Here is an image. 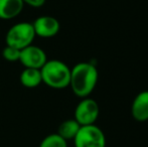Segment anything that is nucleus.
<instances>
[{"label": "nucleus", "instance_id": "f257e3e1", "mask_svg": "<svg viewBox=\"0 0 148 147\" xmlns=\"http://www.w3.org/2000/svg\"><path fill=\"white\" fill-rule=\"evenodd\" d=\"M99 73L96 66L89 62H82L71 69L70 86L77 97H89L97 86Z\"/></svg>", "mask_w": 148, "mask_h": 147}, {"label": "nucleus", "instance_id": "f03ea898", "mask_svg": "<svg viewBox=\"0 0 148 147\" xmlns=\"http://www.w3.org/2000/svg\"><path fill=\"white\" fill-rule=\"evenodd\" d=\"M40 73L42 83L49 88L62 90L70 86L71 69L60 59H47Z\"/></svg>", "mask_w": 148, "mask_h": 147}, {"label": "nucleus", "instance_id": "7ed1b4c3", "mask_svg": "<svg viewBox=\"0 0 148 147\" xmlns=\"http://www.w3.org/2000/svg\"><path fill=\"white\" fill-rule=\"evenodd\" d=\"M36 37L32 22H18L15 23L7 30L5 36L6 45L15 47L21 51L22 49L32 44Z\"/></svg>", "mask_w": 148, "mask_h": 147}, {"label": "nucleus", "instance_id": "20e7f679", "mask_svg": "<svg viewBox=\"0 0 148 147\" xmlns=\"http://www.w3.org/2000/svg\"><path fill=\"white\" fill-rule=\"evenodd\" d=\"M75 147H106V136L95 124L81 126L74 138Z\"/></svg>", "mask_w": 148, "mask_h": 147}, {"label": "nucleus", "instance_id": "39448f33", "mask_svg": "<svg viewBox=\"0 0 148 147\" xmlns=\"http://www.w3.org/2000/svg\"><path fill=\"white\" fill-rule=\"evenodd\" d=\"M100 114L98 103L94 99L86 97L83 98L76 106L74 112V119L81 126L95 124Z\"/></svg>", "mask_w": 148, "mask_h": 147}, {"label": "nucleus", "instance_id": "423d86ee", "mask_svg": "<svg viewBox=\"0 0 148 147\" xmlns=\"http://www.w3.org/2000/svg\"><path fill=\"white\" fill-rule=\"evenodd\" d=\"M47 57L45 51L41 47L30 44L20 51L19 61L24 68L39 69L47 63Z\"/></svg>", "mask_w": 148, "mask_h": 147}, {"label": "nucleus", "instance_id": "0eeeda50", "mask_svg": "<svg viewBox=\"0 0 148 147\" xmlns=\"http://www.w3.org/2000/svg\"><path fill=\"white\" fill-rule=\"evenodd\" d=\"M35 36L41 38H51L60 32V24L56 17L51 15H41L32 22Z\"/></svg>", "mask_w": 148, "mask_h": 147}, {"label": "nucleus", "instance_id": "6e6552de", "mask_svg": "<svg viewBox=\"0 0 148 147\" xmlns=\"http://www.w3.org/2000/svg\"><path fill=\"white\" fill-rule=\"evenodd\" d=\"M131 115L137 122L148 120V91H142L134 98L131 105Z\"/></svg>", "mask_w": 148, "mask_h": 147}, {"label": "nucleus", "instance_id": "1a4fd4ad", "mask_svg": "<svg viewBox=\"0 0 148 147\" xmlns=\"http://www.w3.org/2000/svg\"><path fill=\"white\" fill-rule=\"evenodd\" d=\"M23 7L22 0H0V19L9 20L17 17Z\"/></svg>", "mask_w": 148, "mask_h": 147}, {"label": "nucleus", "instance_id": "9d476101", "mask_svg": "<svg viewBox=\"0 0 148 147\" xmlns=\"http://www.w3.org/2000/svg\"><path fill=\"white\" fill-rule=\"evenodd\" d=\"M20 84L27 89H33L38 87L42 83L41 73L39 69L24 68L19 77Z\"/></svg>", "mask_w": 148, "mask_h": 147}, {"label": "nucleus", "instance_id": "9b49d317", "mask_svg": "<svg viewBox=\"0 0 148 147\" xmlns=\"http://www.w3.org/2000/svg\"><path fill=\"white\" fill-rule=\"evenodd\" d=\"M80 128L81 125L75 119H68L60 124L57 133L66 141L74 140Z\"/></svg>", "mask_w": 148, "mask_h": 147}, {"label": "nucleus", "instance_id": "f8f14e48", "mask_svg": "<svg viewBox=\"0 0 148 147\" xmlns=\"http://www.w3.org/2000/svg\"><path fill=\"white\" fill-rule=\"evenodd\" d=\"M39 147H68V141L58 133L49 134L41 140Z\"/></svg>", "mask_w": 148, "mask_h": 147}, {"label": "nucleus", "instance_id": "ddd939ff", "mask_svg": "<svg viewBox=\"0 0 148 147\" xmlns=\"http://www.w3.org/2000/svg\"><path fill=\"white\" fill-rule=\"evenodd\" d=\"M19 55L20 51L15 47L6 45L2 51V57L5 61L9 62V63H15V62L19 61Z\"/></svg>", "mask_w": 148, "mask_h": 147}, {"label": "nucleus", "instance_id": "4468645a", "mask_svg": "<svg viewBox=\"0 0 148 147\" xmlns=\"http://www.w3.org/2000/svg\"><path fill=\"white\" fill-rule=\"evenodd\" d=\"M47 0H22L24 5H28L33 8H39L45 5Z\"/></svg>", "mask_w": 148, "mask_h": 147}]
</instances>
